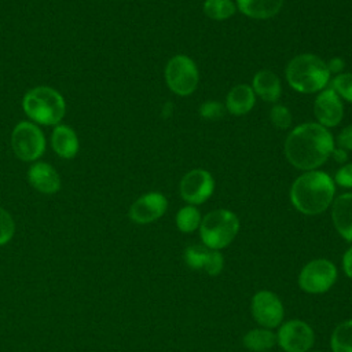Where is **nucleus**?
<instances>
[{
	"label": "nucleus",
	"instance_id": "14",
	"mask_svg": "<svg viewBox=\"0 0 352 352\" xmlns=\"http://www.w3.org/2000/svg\"><path fill=\"white\" fill-rule=\"evenodd\" d=\"M28 182L36 191L45 195L56 194L62 187V180L56 169L43 161H36L29 166Z\"/></svg>",
	"mask_w": 352,
	"mask_h": 352
},
{
	"label": "nucleus",
	"instance_id": "22",
	"mask_svg": "<svg viewBox=\"0 0 352 352\" xmlns=\"http://www.w3.org/2000/svg\"><path fill=\"white\" fill-rule=\"evenodd\" d=\"M333 352H352V320H345L336 326L330 337Z\"/></svg>",
	"mask_w": 352,
	"mask_h": 352
},
{
	"label": "nucleus",
	"instance_id": "25",
	"mask_svg": "<svg viewBox=\"0 0 352 352\" xmlns=\"http://www.w3.org/2000/svg\"><path fill=\"white\" fill-rule=\"evenodd\" d=\"M331 89L344 100L352 103V73H340L331 80Z\"/></svg>",
	"mask_w": 352,
	"mask_h": 352
},
{
	"label": "nucleus",
	"instance_id": "29",
	"mask_svg": "<svg viewBox=\"0 0 352 352\" xmlns=\"http://www.w3.org/2000/svg\"><path fill=\"white\" fill-rule=\"evenodd\" d=\"M226 106L217 100H206L199 106V116L205 120H219L224 116Z\"/></svg>",
	"mask_w": 352,
	"mask_h": 352
},
{
	"label": "nucleus",
	"instance_id": "24",
	"mask_svg": "<svg viewBox=\"0 0 352 352\" xmlns=\"http://www.w3.org/2000/svg\"><path fill=\"white\" fill-rule=\"evenodd\" d=\"M209 248L202 245H190L184 250V261L191 270H204Z\"/></svg>",
	"mask_w": 352,
	"mask_h": 352
},
{
	"label": "nucleus",
	"instance_id": "8",
	"mask_svg": "<svg viewBox=\"0 0 352 352\" xmlns=\"http://www.w3.org/2000/svg\"><path fill=\"white\" fill-rule=\"evenodd\" d=\"M337 280L336 265L326 258H315L307 263L298 275V286L311 294H320L331 289Z\"/></svg>",
	"mask_w": 352,
	"mask_h": 352
},
{
	"label": "nucleus",
	"instance_id": "27",
	"mask_svg": "<svg viewBox=\"0 0 352 352\" xmlns=\"http://www.w3.org/2000/svg\"><path fill=\"white\" fill-rule=\"evenodd\" d=\"M15 234V221L12 216L0 206V246L8 243Z\"/></svg>",
	"mask_w": 352,
	"mask_h": 352
},
{
	"label": "nucleus",
	"instance_id": "35",
	"mask_svg": "<svg viewBox=\"0 0 352 352\" xmlns=\"http://www.w3.org/2000/svg\"><path fill=\"white\" fill-rule=\"evenodd\" d=\"M314 352H322V351H314Z\"/></svg>",
	"mask_w": 352,
	"mask_h": 352
},
{
	"label": "nucleus",
	"instance_id": "30",
	"mask_svg": "<svg viewBox=\"0 0 352 352\" xmlns=\"http://www.w3.org/2000/svg\"><path fill=\"white\" fill-rule=\"evenodd\" d=\"M334 183L344 188H352V162H346L342 165L334 176Z\"/></svg>",
	"mask_w": 352,
	"mask_h": 352
},
{
	"label": "nucleus",
	"instance_id": "28",
	"mask_svg": "<svg viewBox=\"0 0 352 352\" xmlns=\"http://www.w3.org/2000/svg\"><path fill=\"white\" fill-rule=\"evenodd\" d=\"M223 268H224V257L220 253V250L209 249V253L204 265V271L210 276H216L223 271Z\"/></svg>",
	"mask_w": 352,
	"mask_h": 352
},
{
	"label": "nucleus",
	"instance_id": "1",
	"mask_svg": "<svg viewBox=\"0 0 352 352\" xmlns=\"http://www.w3.org/2000/svg\"><path fill=\"white\" fill-rule=\"evenodd\" d=\"M334 148L331 132L318 122H304L290 131L285 140V155L300 170H316Z\"/></svg>",
	"mask_w": 352,
	"mask_h": 352
},
{
	"label": "nucleus",
	"instance_id": "12",
	"mask_svg": "<svg viewBox=\"0 0 352 352\" xmlns=\"http://www.w3.org/2000/svg\"><path fill=\"white\" fill-rule=\"evenodd\" d=\"M168 209V199L158 191L140 195L129 208L128 216L136 224H150L164 216Z\"/></svg>",
	"mask_w": 352,
	"mask_h": 352
},
{
	"label": "nucleus",
	"instance_id": "3",
	"mask_svg": "<svg viewBox=\"0 0 352 352\" xmlns=\"http://www.w3.org/2000/svg\"><path fill=\"white\" fill-rule=\"evenodd\" d=\"M326 62L315 54H300L289 60L285 69L287 84L300 94L320 92L330 82Z\"/></svg>",
	"mask_w": 352,
	"mask_h": 352
},
{
	"label": "nucleus",
	"instance_id": "4",
	"mask_svg": "<svg viewBox=\"0 0 352 352\" xmlns=\"http://www.w3.org/2000/svg\"><path fill=\"white\" fill-rule=\"evenodd\" d=\"M22 110L37 125L55 126L66 116V100L59 91L48 85L29 89L22 98Z\"/></svg>",
	"mask_w": 352,
	"mask_h": 352
},
{
	"label": "nucleus",
	"instance_id": "31",
	"mask_svg": "<svg viewBox=\"0 0 352 352\" xmlns=\"http://www.w3.org/2000/svg\"><path fill=\"white\" fill-rule=\"evenodd\" d=\"M337 146L346 151H352V124L341 129L337 136Z\"/></svg>",
	"mask_w": 352,
	"mask_h": 352
},
{
	"label": "nucleus",
	"instance_id": "20",
	"mask_svg": "<svg viewBox=\"0 0 352 352\" xmlns=\"http://www.w3.org/2000/svg\"><path fill=\"white\" fill-rule=\"evenodd\" d=\"M242 342L252 352H267L276 344V334L271 329H252L243 336Z\"/></svg>",
	"mask_w": 352,
	"mask_h": 352
},
{
	"label": "nucleus",
	"instance_id": "11",
	"mask_svg": "<svg viewBox=\"0 0 352 352\" xmlns=\"http://www.w3.org/2000/svg\"><path fill=\"white\" fill-rule=\"evenodd\" d=\"M214 190V179L210 172L197 168L188 170L180 180V197L188 205H201L210 198Z\"/></svg>",
	"mask_w": 352,
	"mask_h": 352
},
{
	"label": "nucleus",
	"instance_id": "33",
	"mask_svg": "<svg viewBox=\"0 0 352 352\" xmlns=\"http://www.w3.org/2000/svg\"><path fill=\"white\" fill-rule=\"evenodd\" d=\"M342 271L348 278L352 279V246L342 256Z\"/></svg>",
	"mask_w": 352,
	"mask_h": 352
},
{
	"label": "nucleus",
	"instance_id": "34",
	"mask_svg": "<svg viewBox=\"0 0 352 352\" xmlns=\"http://www.w3.org/2000/svg\"><path fill=\"white\" fill-rule=\"evenodd\" d=\"M330 157H333L337 162H345L348 160V151L341 148V147H337V148L334 147Z\"/></svg>",
	"mask_w": 352,
	"mask_h": 352
},
{
	"label": "nucleus",
	"instance_id": "15",
	"mask_svg": "<svg viewBox=\"0 0 352 352\" xmlns=\"http://www.w3.org/2000/svg\"><path fill=\"white\" fill-rule=\"evenodd\" d=\"M50 142L52 151L63 160H73L80 148L77 132L66 124H58L54 126Z\"/></svg>",
	"mask_w": 352,
	"mask_h": 352
},
{
	"label": "nucleus",
	"instance_id": "32",
	"mask_svg": "<svg viewBox=\"0 0 352 352\" xmlns=\"http://www.w3.org/2000/svg\"><path fill=\"white\" fill-rule=\"evenodd\" d=\"M326 66H327L330 74H336L337 76V74L342 73V70L345 69V62H344L342 58L334 56V58H331V59H329L326 62Z\"/></svg>",
	"mask_w": 352,
	"mask_h": 352
},
{
	"label": "nucleus",
	"instance_id": "18",
	"mask_svg": "<svg viewBox=\"0 0 352 352\" xmlns=\"http://www.w3.org/2000/svg\"><path fill=\"white\" fill-rule=\"evenodd\" d=\"M256 103V95L250 85L236 84L226 96V110L236 117L248 114Z\"/></svg>",
	"mask_w": 352,
	"mask_h": 352
},
{
	"label": "nucleus",
	"instance_id": "13",
	"mask_svg": "<svg viewBox=\"0 0 352 352\" xmlns=\"http://www.w3.org/2000/svg\"><path fill=\"white\" fill-rule=\"evenodd\" d=\"M314 114L318 124L324 128L337 126L344 117V104L341 98L331 89H322L314 102Z\"/></svg>",
	"mask_w": 352,
	"mask_h": 352
},
{
	"label": "nucleus",
	"instance_id": "17",
	"mask_svg": "<svg viewBox=\"0 0 352 352\" xmlns=\"http://www.w3.org/2000/svg\"><path fill=\"white\" fill-rule=\"evenodd\" d=\"M250 87L256 96L268 103H276L282 95V84L279 77L267 69L258 70L253 76Z\"/></svg>",
	"mask_w": 352,
	"mask_h": 352
},
{
	"label": "nucleus",
	"instance_id": "19",
	"mask_svg": "<svg viewBox=\"0 0 352 352\" xmlns=\"http://www.w3.org/2000/svg\"><path fill=\"white\" fill-rule=\"evenodd\" d=\"M285 0H236V10L252 19H270L275 16Z\"/></svg>",
	"mask_w": 352,
	"mask_h": 352
},
{
	"label": "nucleus",
	"instance_id": "2",
	"mask_svg": "<svg viewBox=\"0 0 352 352\" xmlns=\"http://www.w3.org/2000/svg\"><path fill=\"white\" fill-rule=\"evenodd\" d=\"M336 195L333 177L322 170L301 173L290 187V202L302 214L315 216L331 206Z\"/></svg>",
	"mask_w": 352,
	"mask_h": 352
},
{
	"label": "nucleus",
	"instance_id": "5",
	"mask_svg": "<svg viewBox=\"0 0 352 352\" xmlns=\"http://www.w3.org/2000/svg\"><path fill=\"white\" fill-rule=\"evenodd\" d=\"M198 230L206 248L220 250L235 239L239 231V220L228 209H214L202 217Z\"/></svg>",
	"mask_w": 352,
	"mask_h": 352
},
{
	"label": "nucleus",
	"instance_id": "21",
	"mask_svg": "<svg viewBox=\"0 0 352 352\" xmlns=\"http://www.w3.org/2000/svg\"><path fill=\"white\" fill-rule=\"evenodd\" d=\"M202 10L209 19L226 21L235 14L236 4L232 0H205Z\"/></svg>",
	"mask_w": 352,
	"mask_h": 352
},
{
	"label": "nucleus",
	"instance_id": "16",
	"mask_svg": "<svg viewBox=\"0 0 352 352\" xmlns=\"http://www.w3.org/2000/svg\"><path fill=\"white\" fill-rule=\"evenodd\" d=\"M331 221L336 231L348 242H352V192H344L331 204Z\"/></svg>",
	"mask_w": 352,
	"mask_h": 352
},
{
	"label": "nucleus",
	"instance_id": "6",
	"mask_svg": "<svg viewBox=\"0 0 352 352\" xmlns=\"http://www.w3.org/2000/svg\"><path fill=\"white\" fill-rule=\"evenodd\" d=\"M11 150L23 162H36L45 151L47 140L40 125L32 121H19L11 131Z\"/></svg>",
	"mask_w": 352,
	"mask_h": 352
},
{
	"label": "nucleus",
	"instance_id": "26",
	"mask_svg": "<svg viewBox=\"0 0 352 352\" xmlns=\"http://www.w3.org/2000/svg\"><path fill=\"white\" fill-rule=\"evenodd\" d=\"M270 120L278 129H287L292 125L293 117L290 110L285 104L275 103L270 110Z\"/></svg>",
	"mask_w": 352,
	"mask_h": 352
},
{
	"label": "nucleus",
	"instance_id": "10",
	"mask_svg": "<svg viewBox=\"0 0 352 352\" xmlns=\"http://www.w3.org/2000/svg\"><path fill=\"white\" fill-rule=\"evenodd\" d=\"M276 342L285 352H308L315 342V334L308 323L292 319L279 326Z\"/></svg>",
	"mask_w": 352,
	"mask_h": 352
},
{
	"label": "nucleus",
	"instance_id": "7",
	"mask_svg": "<svg viewBox=\"0 0 352 352\" xmlns=\"http://www.w3.org/2000/svg\"><path fill=\"white\" fill-rule=\"evenodd\" d=\"M164 74L168 88L177 96H190L198 87V67L187 55L172 56L165 66Z\"/></svg>",
	"mask_w": 352,
	"mask_h": 352
},
{
	"label": "nucleus",
	"instance_id": "23",
	"mask_svg": "<svg viewBox=\"0 0 352 352\" xmlns=\"http://www.w3.org/2000/svg\"><path fill=\"white\" fill-rule=\"evenodd\" d=\"M202 216L194 205H186L176 213V227L182 232H192L199 228Z\"/></svg>",
	"mask_w": 352,
	"mask_h": 352
},
{
	"label": "nucleus",
	"instance_id": "9",
	"mask_svg": "<svg viewBox=\"0 0 352 352\" xmlns=\"http://www.w3.org/2000/svg\"><path fill=\"white\" fill-rule=\"evenodd\" d=\"M250 311L253 319L264 329L279 327L285 316L280 298L270 290H260L252 297Z\"/></svg>",
	"mask_w": 352,
	"mask_h": 352
}]
</instances>
